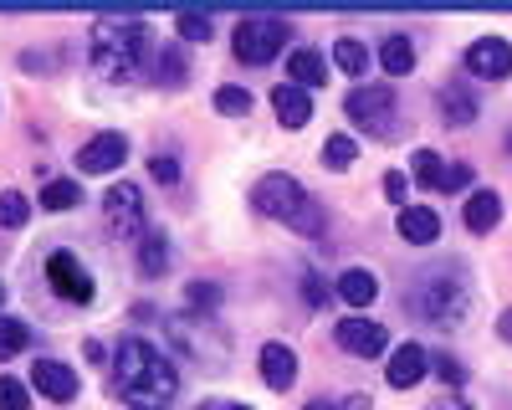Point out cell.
I'll use <instances>...</instances> for the list:
<instances>
[{"label": "cell", "mask_w": 512, "mask_h": 410, "mask_svg": "<svg viewBox=\"0 0 512 410\" xmlns=\"http://www.w3.org/2000/svg\"><path fill=\"white\" fill-rule=\"evenodd\" d=\"M108 375H113L118 400L134 405V410H164V405H175V395H180V369L169 364V354H159L139 334H123L113 344Z\"/></svg>", "instance_id": "cell-1"}, {"label": "cell", "mask_w": 512, "mask_h": 410, "mask_svg": "<svg viewBox=\"0 0 512 410\" xmlns=\"http://www.w3.org/2000/svg\"><path fill=\"white\" fill-rule=\"evenodd\" d=\"M405 308L420 318V323H436V328H461L477 308V293H472V277H466L461 262H441V267H425L415 272L410 293H405Z\"/></svg>", "instance_id": "cell-2"}, {"label": "cell", "mask_w": 512, "mask_h": 410, "mask_svg": "<svg viewBox=\"0 0 512 410\" xmlns=\"http://www.w3.org/2000/svg\"><path fill=\"white\" fill-rule=\"evenodd\" d=\"M149 62V26L134 16H108L93 26V72L108 82H134Z\"/></svg>", "instance_id": "cell-3"}, {"label": "cell", "mask_w": 512, "mask_h": 410, "mask_svg": "<svg viewBox=\"0 0 512 410\" xmlns=\"http://www.w3.org/2000/svg\"><path fill=\"white\" fill-rule=\"evenodd\" d=\"M251 200H256L262 216H277V221H287L292 231H303V236H323V205L292 175H262L256 190H251Z\"/></svg>", "instance_id": "cell-4"}, {"label": "cell", "mask_w": 512, "mask_h": 410, "mask_svg": "<svg viewBox=\"0 0 512 410\" xmlns=\"http://www.w3.org/2000/svg\"><path fill=\"white\" fill-rule=\"evenodd\" d=\"M344 113L354 118V129L374 134V139H395L400 134V103H395V88L384 82H364L344 98Z\"/></svg>", "instance_id": "cell-5"}, {"label": "cell", "mask_w": 512, "mask_h": 410, "mask_svg": "<svg viewBox=\"0 0 512 410\" xmlns=\"http://www.w3.org/2000/svg\"><path fill=\"white\" fill-rule=\"evenodd\" d=\"M287 21H272V16H246L236 31H231V52L246 62V67H262L272 62L282 47H287Z\"/></svg>", "instance_id": "cell-6"}, {"label": "cell", "mask_w": 512, "mask_h": 410, "mask_svg": "<svg viewBox=\"0 0 512 410\" xmlns=\"http://www.w3.org/2000/svg\"><path fill=\"white\" fill-rule=\"evenodd\" d=\"M103 221L118 241H144L149 236V211H144V190L118 180L108 195H103Z\"/></svg>", "instance_id": "cell-7"}, {"label": "cell", "mask_w": 512, "mask_h": 410, "mask_svg": "<svg viewBox=\"0 0 512 410\" xmlns=\"http://www.w3.org/2000/svg\"><path fill=\"white\" fill-rule=\"evenodd\" d=\"M47 282H52V293L67 298V303H93V272L82 267L77 252H67V246H57V252L47 257Z\"/></svg>", "instance_id": "cell-8"}, {"label": "cell", "mask_w": 512, "mask_h": 410, "mask_svg": "<svg viewBox=\"0 0 512 410\" xmlns=\"http://www.w3.org/2000/svg\"><path fill=\"white\" fill-rule=\"evenodd\" d=\"M169 339H175V349H180V354L205 359V369H221L226 339H221V334L210 339V323H200V318H175V323H169Z\"/></svg>", "instance_id": "cell-9"}, {"label": "cell", "mask_w": 512, "mask_h": 410, "mask_svg": "<svg viewBox=\"0 0 512 410\" xmlns=\"http://www.w3.org/2000/svg\"><path fill=\"white\" fill-rule=\"evenodd\" d=\"M333 339H338V349H349V354H359V359H379L384 349H390V328L384 323H374V318H344L333 328Z\"/></svg>", "instance_id": "cell-10"}, {"label": "cell", "mask_w": 512, "mask_h": 410, "mask_svg": "<svg viewBox=\"0 0 512 410\" xmlns=\"http://www.w3.org/2000/svg\"><path fill=\"white\" fill-rule=\"evenodd\" d=\"M466 72L472 77H512V41L507 36H477L472 47H466Z\"/></svg>", "instance_id": "cell-11"}, {"label": "cell", "mask_w": 512, "mask_h": 410, "mask_svg": "<svg viewBox=\"0 0 512 410\" xmlns=\"http://www.w3.org/2000/svg\"><path fill=\"white\" fill-rule=\"evenodd\" d=\"M123 159H128V139L123 134H98V139H88L77 149V170L82 175H108Z\"/></svg>", "instance_id": "cell-12"}, {"label": "cell", "mask_w": 512, "mask_h": 410, "mask_svg": "<svg viewBox=\"0 0 512 410\" xmlns=\"http://www.w3.org/2000/svg\"><path fill=\"white\" fill-rule=\"evenodd\" d=\"M31 385L47 395V400L67 405V400H77V369L62 364V359H36L31 364Z\"/></svg>", "instance_id": "cell-13"}, {"label": "cell", "mask_w": 512, "mask_h": 410, "mask_svg": "<svg viewBox=\"0 0 512 410\" xmlns=\"http://www.w3.org/2000/svg\"><path fill=\"white\" fill-rule=\"evenodd\" d=\"M425 369H431V354H425L420 344H400L395 359L384 364V380H390L395 390H415L425 380Z\"/></svg>", "instance_id": "cell-14"}, {"label": "cell", "mask_w": 512, "mask_h": 410, "mask_svg": "<svg viewBox=\"0 0 512 410\" xmlns=\"http://www.w3.org/2000/svg\"><path fill=\"white\" fill-rule=\"evenodd\" d=\"M436 103H441V118L451 123V129H466V123H472L477 118V88H472V82H446V88L436 93Z\"/></svg>", "instance_id": "cell-15"}, {"label": "cell", "mask_w": 512, "mask_h": 410, "mask_svg": "<svg viewBox=\"0 0 512 410\" xmlns=\"http://www.w3.org/2000/svg\"><path fill=\"white\" fill-rule=\"evenodd\" d=\"M400 236L415 241V246L441 241V211H436V205H405V211H400Z\"/></svg>", "instance_id": "cell-16"}, {"label": "cell", "mask_w": 512, "mask_h": 410, "mask_svg": "<svg viewBox=\"0 0 512 410\" xmlns=\"http://www.w3.org/2000/svg\"><path fill=\"white\" fill-rule=\"evenodd\" d=\"M272 108H277V118H282V129H303V123L313 118V93L282 82V88H272Z\"/></svg>", "instance_id": "cell-17"}, {"label": "cell", "mask_w": 512, "mask_h": 410, "mask_svg": "<svg viewBox=\"0 0 512 410\" xmlns=\"http://www.w3.org/2000/svg\"><path fill=\"white\" fill-rule=\"evenodd\" d=\"M338 298H344L349 308H369L379 298V277L369 267H349V272H338V287H333Z\"/></svg>", "instance_id": "cell-18"}, {"label": "cell", "mask_w": 512, "mask_h": 410, "mask_svg": "<svg viewBox=\"0 0 512 410\" xmlns=\"http://www.w3.org/2000/svg\"><path fill=\"white\" fill-rule=\"evenodd\" d=\"M262 380H267L272 390H292V380H297V354H292L287 344H262Z\"/></svg>", "instance_id": "cell-19"}, {"label": "cell", "mask_w": 512, "mask_h": 410, "mask_svg": "<svg viewBox=\"0 0 512 410\" xmlns=\"http://www.w3.org/2000/svg\"><path fill=\"white\" fill-rule=\"evenodd\" d=\"M461 221H466V231H492L502 221V195L497 190H477L472 200L461 205Z\"/></svg>", "instance_id": "cell-20"}, {"label": "cell", "mask_w": 512, "mask_h": 410, "mask_svg": "<svg viewBox=\"0 0 512 410\" xmlns=\"http://www.w3.org/2000/svg\"><path fill=\"white\" fill-rule=\"evenodd\" d=\"M323 72H328V62H323V52H313V47H297L292 57H287V77H292V88H318L323 82Z\"/></svg>", "instance_id": "cell-21"}, {"label": "cell", "mask_w": 512, "mask_h": 410, "mask_svg": "<svg viewBox=\"0 0 512 410\" xmlns=\"http://www.w3.org/2000/svg\"><path fill=\"white\" fill-rule=\"evenodd\" d=\"M446 170H451V164L436 149H415V159H410V180L420 190H446Z\"/></svg>", "instance_id": "cell-22"}, {"label": "cell", "mask_w": 512, "mask_h": 410, "mask_svg": "<svg viewBox=\"0 0 512 410\" xmlns=\"http://www.w3.org/2000/svg\"><path fill=\"white\" fill-rule=\"evenodd\" d=\"M379 67L390 72V77H405L415 67V47H410V36H384V47H379Z\"/></svg>", "instance_id": "cell-23"}, {"label": "cell", "mask_w": 512, "mask_h": 410, "mask_svg": "<svg viewBox=\"0 0 512 410\" xmlns=\"http://www.w3.org/2000/svg\"><path fill=\"white\" fill-rule=\"evenodd\" d=\"M139 272L144 277H164L169 272V241H164V231H149L139 241Z\"/></svg>", "instance_id": "cell-24"}, {"label": "cell", "mask_w": 512, "mask_h": 410, "mask_svg": "<svg viewBox=\"0 0 512 410\" xmlns=\"http://www.w3.org/2000/svg\"><path fill=\"white\" fill-rule=\"evenodd\" d=\"M333 62L344 67L349 77H364V67H369V47H364L359 36H338V41H333Z\"/></svg>", "instance_id": "cell-25"}, {"label": "cell", "mask_w": 512, "mask_h": 410, "mask_svg": "<svg viewBox=\"0 0 512 410\" xmlns=\"http://www.w3.org/2000/svg\"><path fill=\"white\" fill-rule=\"evenodd\" d=\"M26 344H31L26 318H0V359H16Z\"/></svg>", "instance_id": "cell-26"}, {"label": "cell", "mask_w": 512, "mask_h": 410, "mask_svg": "<svg viewBox=\"0 0 512 410\" xmlns=\"http://www.w3.org/2000/svg\"><path fill=\"white\" fill-rule=\"evenodd\" d=\"M221 298H226L221 282H190V287H185V308H190V313H216Z\"/></svg>", "instance_id": "cell-27"}, {"label": "cell", "mask_w": 512, "mask_h": 410, "mask_svg": "<svg viewBox=\"0 0 512 410\" xmlns=\"http://www.w3.org/2000/svg\"><path fill=\"white\" fill-rule=\"evenodd\" d=\"M354 159H359V144H354V134H333V139L323 144V164H328V170H349Z\"/></svg>", "instance_id": "cell-28"}, {"label": "cell", "mask_w": 512, "mask_h": 410, "mask_svg": "<svg viewBox=\"0 0 512 410\" xmlns=\"http://www.w3.org/2000/svg\"><path fill=\"white\" fill-rule=\"evenodd\" d=\"M77 200H82V185L77 180H52L47 190H41V205H47V211H72Z\"/></svg>", "instance_id": "cell-29"}, {"label": "cell", "mask_w": 512, "mask_h": 410, "mask_svg": "<svg viewBox=\"0 0 512 410\" xmlns=\"http://www.w3.org/2000/svg\"><path fill=\"white\" fill-rule=\"evenodd\" d=\"M26 216H31V205H26V195H21V190H6V195H0V231L26 226Z\"/></svg>", "instance_id": "cell-30"}, {"label": "cell", "mask_w": 512, "mask_h": 410, "mask_svg": "<svg viewBox=\"0 0 512 410\" xmlns=\"http://www.w3.org/2000/svg\"><path fill=\"white\" fill-rule=\"evenodd\" d=\"M216 108H221L226 118H246V113H251V93H246V88H216Z\"/></svg>", "instance_id": "cell-31"}, {"label": "cell", "mask_w": 512, "mask_h": 410, "mask_svg": "<svg viewBox=\"0 0 512 410\" xmlns=\"http://www.w3.org/2000/svg\"><path fill=\"white\" fill-rule=\"evenodd\" d=\"M0 410H31V395L16 375H0Z\"/></svg>", "instance_id": "cell-32"}, {"label": "cell", "mask_w": 512, "mask_h": 410, "mask_svg": "<svg viewBox=\"0 0 512 410\" xmlns=\"http://www.w3.org/2000/svg\"><path fill=\"white\" fill-rule=\"evenodd\" d=\"M180 36H185V41H210V36H216V26H210L205 11H185V16H180Z\"/></svg>", "instance_id": "cell-33"}, {"label": "cell", "mask_w": 512, "mask_h": 410, "mask_svg": "<svg viewBox=\"0 0 512 410\" xmlns=\"http://www.w3.org/2000/svg\"><path fill=\"white\" fill-rule=\"evenodd\" d=\"M431 369H436L446 385H466V364L456 354H431Z\"/></svg>", "instance_id": "cell-34"}, {"label": "cell", "mask_w": 512, "mask_h": 410, "mask_svg": "<svg viewBox=\"0 0 512 410\" xmlns=\"http://www.w3.org/2000/svg\"><path fill=\"white\" fill-rule=\"evenodd\" d=\"M149 170H154L159 185H180V164H175V154H154V159H149Z\"/></svg>", "instance_id": "cell-35"}, {"label": "cell", "mask_w": 512, "mask_h": 410, "mask_svg": "<svg viewBox=\"0 0 512 410\" xmlns=\"http://www.w3.org/2000/svg\"><path fill=\"white\" fill-rule=\"evenodd\" d=\"M180 77H185V57H180V52H164V57H159V82H169V88H175Z\"/></svg>", "instance_id": "cell-36"}, {"label": "cell", "mask_w": 512, "mask_h": 410, "mask_svg": "<svg viewBox=\"0 0 512 410\" xmlns=\"http://www.w3.org/2000/svg\"><path fill=\"white\" fill-rule=\"evenodd\" d=\"M303 298H308L313 308H323V303H328V287H323V277H318V272H308V277H303Z\"/></svg>", "instance_id": "cell-37"}, {"label": "cell", "mask_w": 512, "mask_h": 410, "mask_svg": "<svg viewBox=\"0 0 512 410\" xmlns=\"http://www.w3.org/2000/svg\"><path fill=\"white\" fill-rule=\"evenodd\" d=\"M472 185V164H451L446 170V190H466Z\"/></svg>", "instance_id": "cell-38"}, {"label": "cell", "mask_w": 512, "mask_h": 410, "mask_svg": "<svg viewBox=\"0 0 512 410\" xmlns=\"http://www.w3.org/2000/svg\"><path fill=\"white\" fill-rule=\"evenodd\" d=\"M405 190H410V180H405L400 170H390V175H384V195H390V200H405Z\"/></svg>", "instance_id": "cell-39"}, {"label": "cell", "mask_w": 512, "mask_h": 410, "mask_svg": "<svg viewBox=\"0 0 512 410\" xmlns=\"http://www.w3.org/2000/svg\"><path fill=\"white\" fill-rule=\"evenodd\" d=\"M431 410H472L461 395H441V400H431Z\"/></svg>", "instance_id": "cell-40"}, {"label": "cell", "mask_w": 512, "mask_h": 410, "mask_svg": "<svg viewBox=\"0 0 512 410\" xmlns=\"http://www.w3.org/2000/svg\"><path fill=\"white\" fill-rule=\"evenodd\" d=\"M497 334H502V344H512V308L497 318Z\"/></svg>", "instance_id": "cell-41"}, {"label": "cell", "mask_w": 512, "mask_h": 410, "mask_svg": "<svg viewBox=\"0 0 512 410\" xmlns=\"http://www.w3.org/2000/svg\"><path fill=\"white\" fill-rule=\"evenodd\" d=\"M338 410H369V395H349V400H338Z\"/></svg>", "instance_id": "cell-42"}, {"label": "cell", "mask_w": 512, "mask_h": 410, "mask_svg": "<svg viewBox=\"0 0 512 410\" xmlns=\"http://www.w3.org/2000/svg\"><path fill=\"white\" fill-rule=\"evenodd\" d=\"M303 410H338V405H333V400H308Z\"/></svg>", "instance_id": "cell-43"}, {"label": "cell", "mask_w": 512, "mask_h": 410, "mask_svg": "<svg viewBox=\"0 0 512 410\" xmlns=\"http://www.w3.org/2000/svg\"><path fill=\"white\" fill-rule=\"evenodd\" d=\"M200 410H221V400H205V405H200Z\"/></svg>", "instance_id": "cell-44"}, {"label": "cell", "mask_w": 512, "mask_h": 410, "mask_svg": "<svg viewBox=\"0 0 512 410\" xmlns=\"http://www.w3.org/2000/svg\"><path fill=\"white\" fill-rule=\"evenodd\" d=\"M221 410H246V405H221Z\"/></svg>", "instance_id": "cell-45"}, {"label": "cell", "mask_w": 512, "mask_h": 410, "mask_svg": "<svg viewBox=\"0 0 512 410\" xmlns=\"http://www.w3.org/2000/svg\"><path fill=\"white\" fill-rule=\"evenodd\" d=\"M0 303H6V287H0Z\"/></svg>", "instance_id": "cell-46"}]
</instances>
